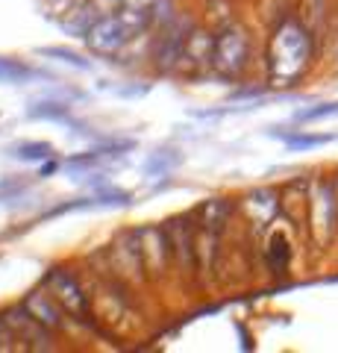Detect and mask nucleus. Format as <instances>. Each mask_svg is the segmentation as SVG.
I'll list each match as a JSON object with an SVG mask.
<instances>
[{
    "instance_id": "obj_1",
    "label": "nucleus",
    "mask_w": 338,
    "mask_h": 353,
    "mask_svg": "<svg viewBox=\"0 0 338 353\" xmlns=\"http://www.w3.org/2000/svg\"><path fill=\"white\" fill-rule=\"evenodd\" d=\"M312 59V39L309 30L297 21H286L271 39L268 50V74L274 85H291L300 80Z\"/></svg>"
},
{
    "instance_id": "obj_2",
    "label": "nucleus",
    "mask_w": 338,
    "mask_h": 353,
    "mask_svg": "<svg viewBox=\"0 0 338 353\" xmlns=\"http://www.w3.org/2000/svg\"><path fill=\"white\" fill-rule=\"evenodd\" d=\"M147 24V9H129L127 15H101L92 27H85L83 39L89 41V48L97 53H115L136 36L138 30Z\"/></svg>"
},
{
    "instance_id": "obj_3",
    "label": "nucleus",
    "mask_w": 338,
    "mask_h": 353,
    "mask_svg": "<svg viewBox=\"0 0 338 353\" xmlns=\"http://www.w3.org/2000/svg\"><path fill=\"white\" fill-rule=\"evenodd\" d=\"M250 57V39L242 27H226L221 36L215 39L212 48V68L224 77H235L238 71H244Z\"/></svg>"
},
{
    "instance_id": "obj_4",
    "label": "nucleus",
    "mask_w": 338,
    "mask_h": 353,
    "mask_svg": "<svg viewBox=\"0 0 338 353\" xmlns=\"http://www.w3.org/2000/svg\"><path fill=\"white\" fill-rule=\"evenodd\" d=\"M47 289L53 292L56 303H59L71 318H77V321L89 324V318H92V315H89V294L80 289V283L74 280L68 271L53 268V271L47 274Z\"/></svg>"
},
{
    "instance_id": "obj_5",
    "label": "nucleus",
    "mask_w": 338,
    "mask_h": 353,
    "mask_svg": "<svg viewBox=\"0 0 338 353\" xmlns=\"http://www.w3.org/2000/svg\"><path fill=\"white\" fill-rule=\"evenodd\" d=\"M3 321H6V327H9V330H15V333H18L21 339H24V341H47V330H50V327L41 324L39 318L32 315L27 306H21V309H9Z\"/></svg>"
},
{
    "instance_id": "obj_6",
    "label": "nucleus",
    "mask_w": 338,
    "mask_h": 353,
    "mask_svg": "<svg viewBox=\"0 0 338 353\" xmlns=\"http://www.w3.org/2000/svg\"><path fill=\"white\" fill-rule=\"evenodd\" d=\"M230 212H233L230 201H221V197H215V201H206V203L198 209V221H200V227H203L209 236H218V233L224 230L226 221H230Z\"/></svg>"
},
{
    "instance_id": "obj_7",
    "label": "nucleus",
    "mask_w": 338,
    "mask_h": 353,
    "mask_svg": "<svg viewBox=\"0 0 338 353\" xmlns=\"http://www.w3.org/2000/svg\"><path fill=\"white\" fill-rule=\"evenodd\" d=\"M212 48H215V39L203 36V32H191V36L182 41L180 57L194 65H203V62H212Z\"/></svg>"
},
{
    "instance_id": "obj_8",
    "label": "nucleus",
    "mask_w": 338,
    "mask_h": 353,
    "mask_svg": "<svg viewBox=\"0 0 338 353\" xmlns=\"http://www.w3.org/2000/svg\"><path fill=\"white\" fill-rule=\"evenodd\" d=\"M24 306H27L30 312L36 315V318H39V321L45 324V327H50V330H56V327L62 324V318H59V309L53 306V303L47 301L45 294H30L27 301H24Z\"/></svg>"
},
{
    "instance_id": "obj_9",
    "label": "nucleus",
    "mask_w": 338,
    "mask_h": 353,
    "mask_svg": "<svg viewBox=\"0 0 338 353\" xmlns=\"http://www.w3.org/2000/svg\"><path fill=\"white\" fill-rule=\"evenodd\" d=\"M9 157L21 162H47L53 157V148L47 141H18V145L9 148Z\"/></svg>"
},
{
    "instance_id": "obj_10",
    "label": "nucleus",
    "mask_w": 338,
    "mask_h": 353,
    "mask_svg": "<svg viewBox=\"0 0 338 353\" xmlns=\"http://www.w3.org/2000/svg\"><path fill=\"white\" fill-rule=\"evenodd\" d=\"M318 192H321V194L315 197V201H318V203H315V224L324 227L326 233H330L332 224H335V203H332V192H330V185H326V183H321V185H318Z\"/></svg>"
},
{
    "instance_id": "obj_11",
    "label": "nucleus",
    "mask_w": 338,
    "mask_h": 353,
    "mask_svg": "<svg viewBox=\"0 0 338 353\" xmlns=\"http://www.w3.org/2000/svg\"><path fill=\"white\" fill-rule=\"evenodd\" d=\"M39 77H41V74L32 71L30 65L0 57V83H18V85H24V83H30V80H39Z\"/></svg>"
},
{
    "instance_id": "obj_12",
    "label": "nucleus",
    "mask_w": 338,
    "mask_h": 353,
    "mask_svg": "<svg viewBox=\"0 0 338 353\" xmlns=\"http://www.w3.org/2000/svg\"><path fill=\"white\" fill-rule=\"evenodd\" d=\"M39 53H41V57L59 59V62L71 65V68H77V71H92V62H89V59H83L80 53H74V50H65V48H41Z\"/></svg>"
},
{
    "instance_id": "obj_13",
    "label": "nucleus",
    "mask_w": 338,
    "mask_h": 353,
    "mask_svg": "<svg viewBox=\"0 0 338 353\" xmlns=\"http://www.w3.org/2000/svg\"><path fill=\"white\" fill-rule=\"evenodd\" d=\"M288 245H286V239L282 236H274L271 239V248H268V265L274 271H286V265H288Z\"/></svg>"
},
{
    "instance_id": "obj_14",
    "label": "nucleus",
    "mask_w": 338,
    "mask_h": 353,
    "mask_svg": "<svg viewBox=\"0 0 338 353\" xmlns=\"http://www.w3.org/2000/svg\"><path fill=\"white\" fill-rule=\"evenodd\" d=\"M30 118H45V121H65L68 118V106H62V103H32L30 106Z\"/></svg>"
},
{
    "instance_id": "obj_15",
    "label": "nucleus",
    "mask_w": 338,
    "mask_h": 353,
    "mask_svg": "<svg viewBox=\"0 0 338 353\" xmlns=\"http://www.w3.org/2000/svg\"><path fill=\"white\" fill-rule=\"evenodd\" d=\"M335 136H286V145L291 150H309V148H318V145H326L332 141Z\"/></svg>"
},
{
    "instance_id": "obj_16",
    "label": "nucleus",
    "mask_w": 338,
    "mask_h": 353,
    "mask_svg": "<svg viewBox=\"0 0 338 353\" xmlns=\"http://www.w3.org/2000/svg\"><path fill=\"white\" fill-rule=\"evenodd\" d=\"M330 115H338V103H324L318 109H306V112L297 115V121H318V118H330Z\"/></svg>"
},
{
    "instance_id": "obj_17",
    "label": "nucleus",
    "mask_w": 338,
    "mask_h": 353,
    "mask_svg": "<svg viewBox=\"0 0 338 353\" xmlns=\"http://www.w3.org/2000/svg\"><path fill=\"white\" fill-rule=\"evenodd\" d=\"M124 0H92V12H97V15H112L118 6H121Z\"/></svg>"
},
{
    "instance_id": "obj_18",
    "label": "nucleus",
    "mask_w": 338,
    "mask_h": 353,
    "mask_svg": "<svg viewBox=\"0 0 338 353\" xmlns=\"http://www.w3.org/2000/svg\"><path fill=\"white\" fill-rule=\"evenodd\" d=\"M129 3H133L136 9H150V6L156 3V0H129Z\"/></svg>"
},
{
    "instance_id": "obj_19",
    "label": "nucleus",
    "mask_w": 338,
    "mask_h": 353,
    "mask_svg": "<svg viewBox=\"0 0 338 353\" xmlns=\"http://www.w3.org/2000/svg\"><path fill=\"white\" fill-rule=\"evenodd\" d=\"M53 171H56V165H53V162H47L45 168H41V174H53ZM41 174H39V176H41Z\"/></svg>"
}]
</instances>
